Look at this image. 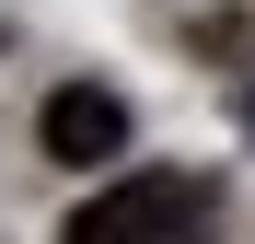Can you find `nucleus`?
I'll return each instance as SVG.
<instances>
[{"label": "nucleus", "instance_id": "1", "mask_svg": "<svg viewBox=\"0 0 255 244\" xmlns=\"http://www.w3.org/2000/svg\"><path fill=\"white\" fill-rule=\"evenodd\" d=\"M221 221V186L209 175H116L105 198H81L58 244H197Z\"/></svg>", "mask_w": 255, "mask_h": 244}, {"label": "nucleus", "instance_id": "2", "mask_svg": "<svg viewBox=\"0 0 255 244\" xmlns=\"http://www.w3.org/2000/svg\"><path fill=\"white\" fill-rule=\"evenodd\" d=\"M35 128H47V163H116L128 151V105L105 93V81H58Z\"/></svg>", "mask_w": 255, "mask_h": 244}]
</instances>
